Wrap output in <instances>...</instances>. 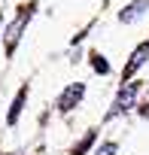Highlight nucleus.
Masks as SVG:
<instances>
[{
    "label": "nucleus",
    "mask_w": 149,
    "mask_h": 155,
    "mask_svg": "<svg viewBox=\"0 0 149 155\" xmlns=\"http://www.w3.org/2000/svg\"><path fill=\"white\" fill-rule=\"evenodd\" d=\"M28 18H31V6H25V9H22V15L9 25V31H6V52H9V55L15 52V43H18V37H22V31H25Z\"/></svg>",
    "instance_id": "nucleus-1"
},
{
    "label": "nucleus",
    "mask_w": 149,
    "mask_h": 155,
    "mask_svg": "<svg viewBox=\"0 0 149 155\" xmlns=\"http://www.w3.org/2000/svg\"><path fill=\"white\" fill-rule=\"evenodd\" d=\"M82 94H85V85L82 82H73V85H67L64 88V94L58 97V110L61 113H67V110H73L79 101H82Z\"/></svg>",
    "instance_id": "nucleus-2"
},
{
    "label": "nucleus",
    "mask_w": 149,
    "mask_h": 155,
    "mask_svg": "<svg viewBox=\"0 0 149 155\" xmlns=\"http://www.w3.org/2000/svg\"><path fill=\"white\" fill-rule=\"evenodd\" d=\"M146 58H149V43H140V46L134 49L131 61L125 64V73H122V76H125V79H128V76H134V73H137V67H143V64H146Z\"/></svg>",
    "instance_id": "nucleus-3"
},
{
    "label": "nucleus",
    "mask_w": 149,
    "mask_h": 155,
    "mask_svg": "<svg viewBox=\"0 0 149 155\" xmlns=\"http://www.w3.org/2000/svg\"><path fill=\"white\" fill-rule=\"evenodd\" d=\"M25 97H28V85H22V88H18V94H15V101H12V107H9V116H6V122H9V125H15V122H18L22 107H25Z\"/></svg>",
    "instance_id": "nucleus-4"
},
{
    "label": "nucleus",
    "mask_w": 149,
    "mask_h": 155,
    "mask_svg": "<svg viewBox=\"0 0 149 155\" xmlns=\"http://www.w3.org/2000/svg\"><path fill=\"white\" fill-rule=\"evenodd\" d=\"M134 94H137V82H131V85H128V88H125V91L119 94V101H116V110H113L110 116H116L119 110H128V107L134 104Z\"/></svg>",
    "instance_id": "nucleus-5"
},
{
    "label": "nucleus",
    "mask_w": 149,
    "mask_h": 155,
    "mask_svg": "<svg viewBox=\"0 0 149 155\" xmlns=\"http://www.w3.org/2000/svg\"><path fill=\"white\" fill-rule=\"evenodd\" d=\"M143 6H149V0H137V3H131L128 9H122V15H119V18H122L125 25H131V21H137V18H140Z\"/></svg>",
    "instance_id": "nucleus-6"
},
{
    "label": "nucleus",
    "mask_w": 149,
    "mask_h": 155,
    "mask_svg": "<svg viewBox=\"0 0 149 155\" xmlns=\"http://www.w3.org/2000/svg\"><path fill=\"white\" fill-rule=\"evenodd\" d=\"M91 143H94V131H88V134H85V137H82V140H79L76 146H73V155H85Z\"/></svg>",
    "instance_id": "nucleus-7"
},
{
    "label": "nucleus",
    "mask_w": 149,
    "mask_h": 155,
    "mask_svg": "<svg viewBox=\"0 0 149 155\" xmlns=\"http://www.w3.org/2000/svg\"><path fill=\"white\" fill-rule=\"evenodd\" d=\"M91 64H94V70H98V73H107V70H110V64H107L101 55H94V61H91Z\"/></svg>",
    "instance_id": "nucleus-8"
},
{
    "label": "nucleus",
    "mask_w": 149,
    "mask_h": 155,
    "mask_svg": "<svg viewBox=\"0 0 149 155\" xmlns=\"http://www.w3.org/2000/svg\"><path fill=\"white\" fill-rule=\"evenodd\" d=\"M113 152H116V143H104V149L98 155H113Z\"/></svg>",
    "instance_id": "nucleus-9"
}]
</instances>
